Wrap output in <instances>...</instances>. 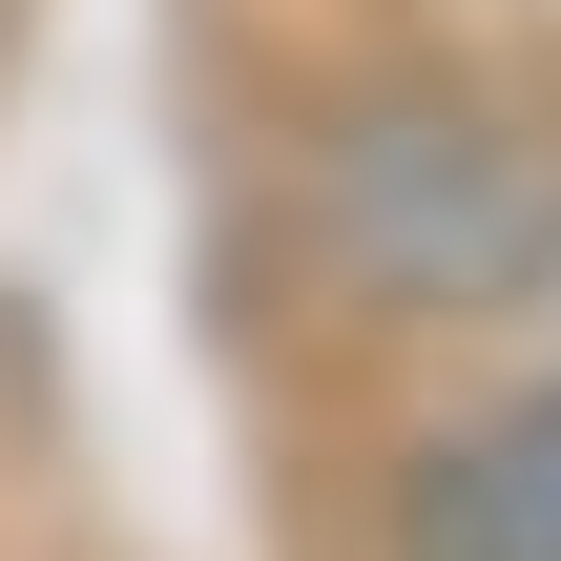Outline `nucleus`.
Returning <instances> with one entry per match:
<instances>
[{"instance_id": "1", "label": "nucleus", "mask_w": 561, "mask_h": 561, "mask_svg": "<svg viewBox=\"0 0 561 561\" xmlns=\"http://www.w3.org/2000/svg\"><path fill=\"white\" fill-rule=\"evenodd\" d=\"M312 250L375 312H520L561 271V146H520L458 83H375L312 146Z\"/></svg>"}, {"instance_id": "2", "label": "nucleus", "mask_w": 561, "mask_h": 561, "mask_svg": "<svg viewBox=\"0 0 561 561\" xmlns=\"http://www.w3.org/2000/svg\"><path fill=\"white\" fill-rule=\"evenodd\" d=\"M396 561H561V375H520L396 479Z\"/></svg>"}]
</instances>
